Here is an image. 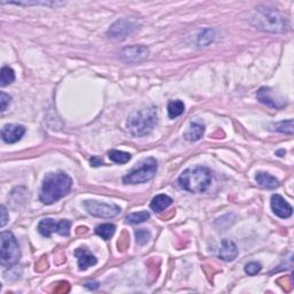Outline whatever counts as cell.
Wrapping results in <instances>:
<instances>
[{
	"instance_id": "cell-1",
	"label": "cell",
	"mask_w": 294,
	"mask_h": 294,
	"mask_svg": "<svg viewBox=\"0 0 294 294\" xmlns=\"http://www.w3.org/2000/svg\"><path fill=\"white\" fill-rule=\"evenodd\" d=\"M73 181L66 172H50L45 176L42 184L39 200L44 205H52L60 200L71 190Z\"/></svg>"
},
{
	"instance_id": "cell-2",
	"label": "cell",
	"mask_w": 294,
	"mask_h": 294,
	"mask_svg": "<svg viewBox=\"0 0 294 294\" xmlns=\"http://www.w3.org/2000/svg\"><path fill=\"white\" fill-rule=\"evenodd\" d=\"M251 22L257 29L268 32H284L286 31V20L277 9L269 6H259L252 15Z\"/></svg>"
},
{
	"instance_id": "cell-3",
	"label": "cell",
	"mask_w": 294,
	"mask_h": 294,
	"mask_svg": "<svg viewBox=\"0 0 294 294\" xmlns=\"http://www.w3.org/2000/svg\"><path fill=\"white\" fill-rule=\"evenodd\" d=\"M211 171L206 167H194L182 172L178 178V184L183 190L191 193H202L207 191L211 184Z\"/></svg>"
},
{
	"instance_id": "cell-4",
	"label": "cell",
	"mask_w": 294,
	"mask_h": 294,
	"mask_svg": "<svg viewBox=\"0 0 294 294\" xmlns=\"http://www.w3.org/2000/svg\"><path fill=\"white\" fill-rule=\"evenodd\" d=\"M158 124V112L155 107H147L130 114L126 128L136 137L148 136Z\"/></svg>"
},
{
	"instance_id": "cell-5",
	"label": "cell",
	"mask_w": 294,
	"mask_h": 294,
	"mask_svg": "<svg viewBox=\"0 0 294 294\" xmlns=\"http://www.w3.org/2000/svg\"><path fill=\"white\" fill-rule=\"evenodd\" d=\"M21 259V250L14 234L8 231L0 234V263L5 268H12Z\"/></svg>"
},
{
	"instance_id": "cell-6",
	"label": "cell",
	"mask_w": 294,
	"mask_h": 294,
	"mask_svg": "<svg viewBox=\"0 0 294 294\" xmlns=\"http://www.w3.org/2000/svg\"><path fill=\"white\" fill-rule=\"evenodd\" d=\"M158 170V162L155 159L148 158L143 160L139 165H137L136 168H133L128 175L123 177L124 184H142L146 183L154 177Z\"/></svg>"
},
{
	"instance_id": "cell-7",
	"label": "cell",
	"mask_w": 294,
	"mask_h": 294,
	"mask_svg": "<svg viewBox=\"0 0 294 294\" xmlns=\"http://www.w3.org/2000/svg\"><path fill=\"white\" fill-rule=\"evenodd\" d=\"M70 228L71 222L68 220L55 222L53 218H44L38 224L39 233L44 237H51V234L54 232L61 234V236L68 237L70 234Z\"/></svg>"
},
{
	"instance_id": "cell-8",
	"label": "cell",
	"mask_w": 294,
	"mask_h": 294,
	"mask_svg": "<svg viewBox=\"0 0 294 294\" xmlns=\"http://www.w3.org/2000/svg\"><path fill=\"white\" fill-rule=\"evenodd\" d=\"M139 23L132 19H121L117 20L115 23L110 25L107 36L114 41H123L131 35L133 31L138 29Z\"/></svg>"
},
{
	"instance_id": "cell-9",
	"label": "cell",
	"mask_w": 294,
	"mask_h": 294,
	"mask_svg": "<svg viewBox=\"0 0 294 294\" xmlns=\"http://www.w3.org/2000/svg\"><path fill=\"white\" fill-rule=\"evenodd\" d=\"M84 208L90 215L101 218H113L121 213V208L117 205H107L92 200L84 202Z\"/></svg>"
},
{
	"instance_id": "cell-10",
	"label": "cell",
	"mask_w": 294,
	"mask_h": 294,
	"mask_svg": "<svg viewBox=\"0 0 294 294\" xmlns=\"http://www.w3.org/2000/svg\"><path fill=\"white\" fill-rule=\"evenodd\" d=\"M148 48L144 46V45H132V46L123 48L120 53V58L123 61L132 63V62H139L144 60V59L148 57Z\"/></svg>"
},
{
	"instance_id": "cell-11",
	"label": "cell",
	"mask_w": 294,
	"mask_h": 294,
	"mask_svg": "<svg viewBox=\"0 0 294 294\" xmlns=\"http://www.w3.org/2000/svg\"><path fill=\"white\" fill-rule=\"evenodd\" d=\"M271 209L280 218H289L293 213V208L282 195L273 194L271 197Z\"/></svg>"
},
{
	"instance_id": "cell-12",
	"label": "cell",
	"mask_w": 294,
	"mask_h": 294,
	"mask_svg": "<svg viewBox=\"0 0 294 294\" xmlns=\"http://www.w3.org/2000/svg\"><path fill=\"white\" fill-rule=\"evenodd\" d=\"M25 133V128L20 124H6L1 129V138L5 143L14 144L19 142Z\"/></svg>"
},
{
	"instance_id": "cell-13",
	"label": "cell",
	"mask_w": 294,
	"mask_h": 294,
	"mask_svg": "<svg viewBox=\"0 0 294 294\" xmlns=\"http://www.w3.org/2000/svg\"><path fill=\"white\" fill-rule=\"evenodd\" d=\"M74 255L77 257L78 267L81 270H86L87 268L97 264V257L93 255L86 247H80L74 252Z\"/></svg>"
},
{
	"instance_id": "cell-14",
	"label": "cell",
	"mask_w": 294,
	"mask_h": 294,
	"mask_svg": "<svg viewBox=\"0 0 294 294\" xmlns=\"http://www.w3.org/2000/svg\"><path fill=\"white\" fill-rule=\"evenodd\" d=\"M271 94H273V90H271L270 87H261V89L257 91L256 98L259 99V101H261V103L271 107V108L279 109L282 108V107H284V105H285L284 100L271 97Z\"/></svg>"
},
{
	"instance_id": "cell-15",
	"label": "cell",
	"mask_w": 294,
	"mask_h": 294,
	"mask_svg": "<svg viewBox=\"0 0 294 294\" xmlns=\"http://www.w3.org/2000/svg\"><path fill=\"white\" fill-rule=\"evenodd\" d=\"M238 256V248L236 244L230 239L222 240L221 247L218 250V257L225 262H231Z\"/></svg>"
},
{
	"instance_id": "cell-16",
	"label": "cell",
	"mask_w": 294,
	"mask_h": 294,
	"mask_svg": "<svg viewBox=\"0 0 294 294\" xmlns=\"http://www.w3.org/2000/svg\"><path fill=\"white\" fill-rule=\"evenodd\" d=\"M255 179L257 184H259L261 188L267 189V190H273V189L279 186L278 179L273 177V176L267 174V172H257Z\"/></svg>"
},
{
	"instance_id": "cell-17",
	"label": "cell",
	"mask_w": 294,
	"mask_h": 294,
	"mask_svg": "<svg viewBox=\"0 0 294 294\" xmlns=\"http://www.w3.org/2000/svg\"><path fill=\"white\" fill-rule=\"evenodd\" d=\"M204 133H205L204 124L194 122L190 124L189 129L186 130V132L184 133V137L186 140H189V142H198L199 139L202 138Z\"/></svg>"
},
{
	"instance_id": "cell-18",
	"label": "cell",
	"mask_w": 294,
	"mask_h": 294,
	"mask_svg": "<svg viewBox=\"0 0 294 294\" xmlns=\"http://www.w3.org/2000/svg\"><path fill=\"white\" fill-rule=\"evenodd\" d=\"M172 204V199L169 195L166 194H159L156 197L153 198L151 202V209L154 210L155 213H160V211L165 210Z\"/></svg>"
},
{
	"instance_id": "cell-19",
	"label": "cell",
	"mask_w": 294,
	"mask_h": 294,
	"mask_svg": "<svg viewBox=\"0 0 294 294\" xmlns=\"http://www.w3.org/2000/svg\"><path fill=\"white\" fill-rule=\"evenodd\" d=\"M185 110L184 103L182 100H171L168 104V114L170 119H176L181 116Z\"/></svg>"
},
{
	"instance_id": "cell-20",
	"label": "cell",
	"mask_w": 294,
	"mask_h": 294,
	"mask_svg": "<svg viewBox=\"0 0 294 294\" xmlns=\"http://www.w3.org/2000/svg\"><path fill=\"white\" fill-rule=\"evenodd\" d=\"M115 230H116L115 225L107 223V224L98 225L94 231H96L98 236L103 238L104 240H109L110 238L114 236V233H115Z\"/></svg>"
},
{
	"instance_id": "cell-21",
	"label": "cell",
	"mask_w": 294,
	"mask_h": 294,
	"mask_svg": "<svg viewBox=\"0 0 294 294\" xmlns=\"http://www.w3.org/2000/svg\"><path fill=\"white\" fill-rule=\"evenodd\" d=\"M271 131H277L282 133H287V135H292L293 133V120L282 121L278 123H273L270 126Z\"/></svg>"
},
{
	"instance_id": "cell-22",
	"label": "cell",
	"mask_w": 294,
	"mask_h": 294,
	"mask_svg": "<svg viewBox=\"0 0 294 294\" xmlns=\"http://www.w3.org/2000/svg\"><path fill=\"white\" fill-rule=\"evenodd\" d=\"M108 158L112 160L113 162L123 165V163L129 162L130 160H131V154H129V153H126V152H122V151L112 149V151L108 152Z\"/></svg>"
},
{
	"instance_id": "cell-23",
	"label": "cell",
	"mask_w": 294,
	"mask_h": 294,
	"mask_svg": "<svg viewBox=\"0 0 294 294\" xmlns=\"http://www.w3.org/2000/svg\"><path fill=\"white\" fill-rule=\"evenodd\" d=\"M15 81V73L12 68L2 67L1 73H0V85L2 87L8 85Z\"/></svg>"
},
{
	"instance_id": "cell-24",
	"label": "cell",
	"mask_w": 294,
	"mask_h": 294,
	"mask_svg": "<svg viewBox=\"0 0 294 294\" xmlns=\"http://www.w3.org/2000/svg\"><path fill=\"white\" fill-rule=\"evenodd\" d=\"M214 37L215 31L213 29H205L200 34V36H199L198 45L199 46H207V45H209L214 41Z\"/></svg>"
},
{
	"instance_id": "cell-25",
	"label": "cell",
	"mask_w": 294,
	"mask_h": 294,
	"mask_svg": "<svg viewBox=\"0 0 294 294\" xmlns=\"http://www.w3.org/2000/svg\"><path fill=\"white\" fill-rule=\"evenodd\" d=\"M149 218V213L148 211H138V213H132L126 216V221L128 222V223H131V224H139V223H143V222L147 221Z\"/></svg>"
},
{
	"instance_id": "cell-26",
	"label": "cell",
	"mask_w": 294,
	"mask_h": 294,
	"mask_svg": "<svg viewBox=\"0 0 294 294\" xmlns=\"http://www.w3.org/2000/svg\"><path fill=\"white\" fill-rule=\"evenodd\" d=\"M149 239H151V233H149V231L144 230V229H142V230L136 231L137 244L140 245V246H143V245L148 243Z\"/></svg>"
},
{
	"instance_id": "cell-27",
	"label": "cell",
	"mask_w": 294,
	"mask_h": 294,
	"mask_svg": "<svg viewBox=\"0 0 294 294\" xmlns=\"http://www.w3.org/2000/svg\"><path fill=\"white\" fill-rule=\"evenodd\" d=\"M262 270V266L257 262H250L245 266V273L250 276H255Z\"/></svg>"
},
{
	"instance_id": "cell-28",
	"label": "cell",
	"mask_w": 294,
	"mask_h": 294,
	"mask_svg": "<svg viewBox=\"0 0 294 294\" xmlns=\"http://www.w3.org/2000/svg\"><path fill=\"white\" fill-rule=\"evenodd\" d=\"M0 96H1V100H0V104H1V112H5V110L7 109L8 105L11 104L12 97L5 92L0 93Z\"/></svg>"
},
{
	"instance_id": "cell-29",
	"label": "cell",
	"mask_w": 294,
	"mask_h": 294,
	"mask_svg": "<svg viewBox=\"0 0 294 294\" xmlns=\"http://www.w3.org/2000/svg\"><path fill=\"white\" fill-rule=\"evenodd\" d=\"M0 213H1V222H0V227L4 228L6 224H7L8 221V213H7V209L4 205H1V207H0Z\"/></svg>"
},
{
	"instance_id": "cell-30",
	"label": "cell",
	"mask_w": 294,
	"mask_h": 294,
	"mask_svg": "<svg viewBox=\"0 0 294 294\" xmlns=\"http://www.w3.org/2000/svg\"><path fill=\"white\" fill-rule=\"evenodd\" d=\"M90 162H91V166H93V167H99L104 163L103 160L98 158V156H92L90 160Z\"/></svg>"
},
{
	"instance_id": "cell-31",
	"label": "cell",
	"mask_w": 294,
	"mask_h": 294,
	"mask_svg": "<svg viewBox=\"0 0 294 294\" xmlns=\"http://www.w3.org/2000/svg\"><path fill=\"white\" fill-rule=\"evenodd\" d=\"M85 287H86V289H89V290H96V289H98V287H99V283H97V282L86 283Z\"/></svg>"
}]
</instances>
